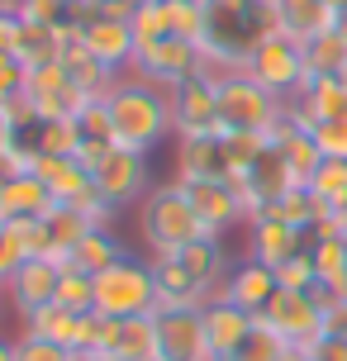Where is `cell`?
I'll use <instances>...</instances> for the list:
<instances>
[{
	"instance_id": "1",
	"label": "cell",
	"mask_w": 347,
	"mask_h": 361,
	"mask_svg": "<svg viewBox=\"0 0 347 361\" xmlns=\"http://www.w3.org/2000/svg\"><path fill=\"white\" fill-rule=\"evenodd\" d=\"M272 34H276L272 0H205L200 57L224 67V72H243Z\"/></svg>"
},
{
	"instance_id": "2",
	"label": "cell",
	"mask_w": 347,
	"mask_h": 361,
	"mask_svg": "<svg viewBox=\"0 0 347 361\" xmlns=\"http://www.w3.org/2000/svg\"><path fill=\"white\" fill-rule=\"evenodd\" d=\"M105 114L114 128V147L147 157L162 138H171V95L143 76H119L105 90Z\"/></svg>"
},
{
	"instance_id": "3",
	"label": "cell",
	"mask_w": 347,
	"mask_h": 361,
	"mask_svg": "<svg viewBox=\"0 0 347 361\" xmlns=\"http://www.w3.org/2000/svg\"><path fill=\"white\" fill-rule=\"evenodd\" d=\"M157 309V276H152V262H138V257H119L95 276V314L105 319H143Z\"/></svg>"
},
{
	"instance_id": "4",
	"label": "cell",
	"mask_w": 347,
	"mask_h": 361,
	"mask_svg": "<svg viewBox=\"0 0 347 361\" xmlns=\"http://www.w3.org/2000/svg\"><path fill=\"white\" fill-rule=\"evenodd\" d=\"M200 238H209V233H205V224L195 219V209H190L181 180L147 190V200H143V243L152 247V257L176 252L185 243H200Z\"/></svg>"
},
{
	"instance_id": "5",
	"label": "cell",
	"mask_w": 347,
	"mask_h": 361,
	"mask_svg": "<svg viewBox=\"0 0 347 361\" xmlns=\"http://www.w3.org/2000/svg\"><path fill=\"white\" fill-rule=\"evenodd\" d=\"M286 114V100H276L267 86H257L248 72H233L219 86V119L224 133H272Z\"/></svg>"
},
{
	"instance_id": "6",
	"label": "cell",
	"mask_w": 347,
	"mask_h": 361,
	"mask_svg": "<svg viewBox=\"0 0 347 361\" xmlns=\"http://www.w3.org/2000/svg\"><path fill=\"white\" fill-rule=\"evenodd\" d=\"M243 72L252 76L257 86H267L276 100H286V105H291L295 95L310 86V72H305V48H300V43H291L286 34H272V38H267Z\"/></svg>"
},
{
	"instance_id": "7",
	"label": "cell",
	"mask_w": 347,
	"mask_h": 361,
	"mask_svg": "<svg viewBox=\"0 0 347 361\" xmlns=\"http://www.w3.org/2000/svg\"><path fill=\"white\" fill-rule=\"evenodd\" d=\"M257 324H267L286 347H314L324 338V305L314 300V290H276Z\"/></svg>"
},
{
	"instance_id": "8",
	"label": "cell",
	"mask_w": 347,
	"mask_h": 361,
	"mask_svg": "<svg viewBox=\"0 0 347 361\" xmlns=\"http://www.w3.org/2000/svg\"><path fill=\"white\" fill-rule=\"evenodd\" d=\"M171 95V138L190 143V138H219L224 119H219V86H209L205 76H190L181 86L166 90Z\"/></svg>"
},
{
	"instance_id": "9",
	"label": "cell",
	"mask_w": 347,
	"mask_h": 361,
	"mask_svg": "<svg viewBox=\"0 0 347 361\" xmlns=\"http://www.w3.org/2000/svg\"><path fill=\"white\" fill-rule=\"evenodd\" d=\"M200 43H185V38H162V43H152V48H143V53L133 57V76H143V81H152V86H181V81H190V76H200Z\"/></svg>"
},
{
	"instance_id": "10",
	"label": "cell",
	"mask_w": 347,
	"mask_h": 361,
	"mask_svg": "<svg viewBox=\"0 0 347 361\" xmlns=\"http://www.w3.org/2000/svg\"><path fill=\"white\" fill-rule=\"evenodd\" d=\"M91 176H95V190H100V200H105L110 209H124V204H133V200H147L143 195L147 190V157L143 152L114 147Z\"/></svg>"
},
{
	"instance_id": "11",
	"label": "cell",
	"mask_w": 347,
	"mask_h": 361,
	"mask_svg": "<svg viewBox=\"0 0 347 361\" xmlns=\"http://www.w3.org/2000/svg\"><path fill=\"white\" fill-rule=\"evenodd\" d=\"M157 343H162L166 361H209V343H205V314L200 309H171L157 305Z\"/></svg>"
},
{
	"instance_id": "12",
	"label": "cell",
	"mask_w": 347,
	"mask_h": 361,
	"mask_svg": "<svg viewBox=\"0 0 347 361\" xmlns=\"http://www.w3.org/2000/svg\"><path fill=\"white\" fill-rule=\"evenodd\" d=\"M310 252V233L286 224L281 214H257L248 219V262H262V267H281L291 257Z\"/></svg>"
},
{
	"instance_id": "13",
	"label": "cell",
	"mask_w": 347,
	"mask_h": 361,
	"mask_svg": "<svg viewBox=\"0 0 347 361\" xmlns=\"http://www.w3.org/2000/svg\"><path fill=\"white\" fill-rule=\"evenodd\" d=\"M24 95H29V105L38 109V119H76L81 109L91 105V100H86V95L67 81L62 62L24 72Z\"/></svg>"
},
{
	"instance_id": "14",
	"label": "cell",
	"mask_w": 347,
	"mask_h": 361,
	"mask_svg": "<svg viewBox=\"0 0 347 361\" xmlns=\"http://www.w3.org/2000/svg\"><path fill=\"white\" fill-rule=\"evenodd\" d=\"M181 190H185L190 209H195V219L205 224V233H209V238H224V228L248 224L233 180H181Z\"/></svg>"
},
{
	"instance_id": "15",
	"label": "cell",
	"mask_w": 347,
	"mask_h": 361,
	"mask_svg": "<svg viewBox=\"0 0 347 361\" xmlns=\"http://www.w3.org/2000/svg\"><path fill=\"white\" fill-rule=\"evenodd\" d=\"M57 281H62V267L53 257H24L19 271L5 281V295H10L19 319H29V314H38L43 305L57 300Z\"/></svg>"
},
{
	"instance_id": "16",
	"label": "cell",
	"mask_w": 347,
	"mask_h": 361,
	"mask_svg": "<svg viewBox=\"0 0 347 361\" xmlns=\"http://www.w3.org/2000/svg\"><path fill=\"white\" fill-rule=\"evenodd\" d=\"M76 43L81 48H91L105 67H114V72H128L133 67V57H138V43H133V29H128V19H114V15H100V10H91V19H86V29L76 34Z\"/></svg>"
},
{
	"instance_id": "17",
	"label": "cell",
	"mask_w": 347,
	"mask_h": 361,
	"mask_svg": "<svg viewBox=\"0 0 347 361\" xmlns=\"http://www.w3.org/2000/svg\"><path fill=\"white\" fill-rule=\"evenodd\" d=\"M200 314H205V343H209V357H214V361H229L238 347L252 338V328H257V314L229 305L224 295H214Z\"/></svg>"
},
{
	"instance_id": "18",
	"label": "cell",
	"mask_w": 347,
	"mask_h": 361,
	"mask_svg": "<svg viewBox=\"0 0 347 361\" xmlns=\"http://www.w3.org/2000/svg\"><path fill=\"white\" fill-rule=\"evenodd\" d=\"M272 15H276V34H286L291 43H314L319 34H333L338 24V10L329 0H272Z\"/></svg>"
},
{
	"instance_id": "19",
	"label": "cell",
	"mask_w": 347,
	"mask_h": 361,
	"mask_svg": "<svg viewBox=\"0 0 347 361\" xmlns=\"http://www.w3.org/2000/svg\"><path fill=\"white\" fill-rule=\"evenodd\" d=\"M166 262H176V267L195 281V286L214 300L224 290V281H229V257H224V243L219 238H200V243H185V247H176V252H162Z\"/></svg>"
},
{
	"instance_id": "20",
	"label": "cell",
	"mask_w": 347,
	"mask_h": 361,
	"mask_svg": "<svg viewBox=\"0 0 347 361\" xmlns=\"http://www.w3.org/2000/svg\"><path fill=\"white\" fill-rule=\"evenodd\" d=\"M272 138V147L286 157V166L295 171V180L305 185V180L319 171V162H324V152H319V143H314V133L305 124H295V114H291V105H286V114H281V124L267 133Z\"/></svg>"
},
{
	"instance_id": "21",
	"label": "cell",
	"mask_w": 347,
	"mask_h": 361,
	"mask_svg": "<svg viewBox=\"0 0 347 361\" xmlns=\"http://www.w3.org/2000/svg\"><path fill=\"white\" fill-rule=\"evenodd\" d=\"M57 200L53 190L34 176V171H24V176H0V219L5 224H15V219H43L53 214Z\"/></svg>"
},
{
	"instance_id": "22",
	"label": "cell",
	"mask_w": 347,
	"mask_h": 361,
	"mask_svg": "<svg viewBox=\"0 0 347 361\" xmlns=\"http://www.w3.org/2000/svg\"><path fill=\"white\" fill-rule=\"evenodd\" d=\"M276 271L272 267H262V262H243V267L229 271V281H224V300L238 309H248V314H262V309L272 305V295H276Z\"/></svg>"
},
{
	"instance_id": "23",
	"label": "cell",
	"mask_w": 347,
	"mask_h": 361,
	"mask_svg": "<svg viewBox=\"0 0 347 361\" xmlns=\"http://www.w3.org/2000/svg\"><path fill=\"white\" fill-rule=\"evenodd\" d=\"M62 72H67V81H72L86 100H105V90L119 81V72L105 67V62H100L91 48H81L76 38H67V48H62Z\"/></svg>"
},
{
	"instance_id": "24",
	"label": "cell",
	"mask_w": 347,
	"mask_h": 361,
	"mask_svg": "<svg viewBox=\"0 0 347 361\" xmlns=\"http://www.w3.org/2000/svg\"><path fill=\"white\" fill-rule=\"evenodd\" d=\"M229 152L219 138H190L176 147V180H229Z\"/></svg>"
},
{
	"instance_id": "25",
	"label": "cell",
	"mask_w": 347,
	"mask_h": 361,
	"mask_svg": "<svg viewBox=\"0 0 347 361\" xmlns=\"http://www.w3.org/2000/svg\"><path fill=\"white\" fill-rule=\"evenodd\" d=\"M162 357V343H157V319L143 314V319H119V333H114L105 361H157Z\"/></svg>"
},
{
	"instance_id": "26",
	"label": "cell",
	"mask_w": 347,
	"mask_h": 361,
	"mask_svg": "<svg viewBox=\"0 0 347 361\" xmlns=\"http://www.w3.org/2000/svg\"><path fill=\"white\" fill-rule=\"evenodd\" d=\"M91 10L95 5H86V0H19V15L24 19L48 24V29H57V34H67V38H76L86 29Z\"/></svg>"
},
{
	"instance_id": "27",
	"label": "cell",
	"mask_w": 347,
	"mask_h": 361,
	"mask_svg": "<svg viewBox=\"0 0 347 361\" xmlns=\"http://www.w3.org/2000/svg\"><path fill=\"white\" fill-rule=\"evenodd\" d=\"M19 19H24V15H19ZM62 48H67V34H57V29H48V24H34V19H24V24H19L15 57L24 62V72L62 62Z\"/></svg>"
},
{
	"instance_id": "28",
	"label": "cell",
	"mask_w": 347,
	"mask_h": 361,
	"mask_svg": "<svg viewBox=\"0 0 347 361\" xmlns=\"http://www.w3.org/2000/svg\"><path fill=\"white\" fill-rule=\"evenodd\" d=\"M310 257H314V276H319L314 290L347 295V238H314Z\"/></svg>"
},
{
	"instance_id": "29",
	"label": "cell",
	"mask_w": 347,
	"mask_h": 361,
	"mask_svg": "<svg viewBox=\"0 0 347 361\" xmlns=\"http://www.w3.org/2000/svg\"><path fill=\"white\" fill-rule=\"evenodd\" d=\"M43 224H48V238H53V262L57 267H67V257L76 252V243L91 233V228H100V224H91L81 209H67V204H57L53 214H43Z\"/></svg>"
},
{
	"instance_id": "30",
	"label": "cell",
	"mask_w": 347,
	"mask_h": 361,
	"mask_svg": "<svg viewBox=\"0 0 347 361\" xmlns=\"http://www.w3.org/2000/svg\"><path fill=\"white\" fill-rule=\"evenodd\" d=\"M119 257H124V243H119V238L110 233V224H100V228H91V233L76 243V252L67 257V267L100 276V271L110 267V262H119Z\"/></svg>"
},
{
	"instance_id": "31",
	"label": "cell",
	"mask_w": 347,
	"mask_h": 361,
	"mask_svg": "<svg viewBox=\"0 0 347 361\" xmlns=\"http://www.w3.org/2000/svg\"><path fill=\"white\" fill-rule=\"evenodd\" d=\"M24 333H34V338H48V343H62L76 352V333H81V314H72V309H62L53 300V305H43L38 314H29L24 319Z\"/></svg>"
},
{
	"instance_id": "32",
	"label": "cell",
	"mask_w": 347,
	"mask_h": 361,
	"mask_svg": "<svg viewBox=\"0 0 347 361\" xmlns=\"http://www.w3.org/2000/svg\"><path fill=\"white\" fill-rule=\"evenodd\" d=\"M305 185H310V195L319 200L324 214H338V209L347 204V162H343V157H324L319 171H314Z\"/></svg>"
},
{
	"instance_id": "33",
	"label": "cell",
	"mask_w": 347,
	"mask_h": 361,
	"mask_svg": "<svg viewBox=\"0 0 347 361\" xmlns=\"http://www.w3.org/2000/svg\"><path fill=\"white\" fill-rule=\"evenodd\" d=\"M38 157H76L81 152V124L76 119H43L34 133Z\"/></svg>"
},
{
	"instance_id": "34",
	"label": "cell",
	"mask_w": 347,
	"mask_h": 361,
	"mask_svg": "<svg viewBox=\"0 0 347 361\" xmlns=\"http://www.w3.org/2000/svg\"><path fill=\"white\" fill-rule=\"evenodd\" d=\"M305 72L314 76H343L347 72V43L338 34H319L314 43H305Z\"/></svg>"
},
{
	"instance_id": "35",
	"label": "cell",
	"mask_w": 347,
	"mask_h": 361,
	"mask_svg": "<svg viewBox=\"0 0 347 361\" xmlns=\"http://www.w3.org/2000/svg\"><path fill=\"white\" fill-rule=\"evenodd\" d=\"M57 305L72 309V314H91V309H95V276H91V271L62 267V281H57Z\"/></svg>"
},
{
	"instance_id": "36",
	"label": "cell",
	"mask_w": 347,
	"mask_h": 361,
	"mask_svg": "<svg viewBox=\"0 0 347 361\" xmlns=\"http://www.w3.org/2000/svg\"><path fill=\"white\" fill-rule=\"evenodd\" d=\"M162 10H166V29H171V38L200 43V34H205V0H162Z\"/></svg>"
},
{
	"instance_id": "37",
	"label": "cell",
	"mask_w": 347,
	"mask_h": 361,
	"mask_svg": "<svg viewBox=\"0 0 347 361\" xmlns=\"http://www.w3.org/2000/svg\"><path fill=\"white\" fill-rule=\"evenodd\" d=\"M128 29H133V43H138V53H143V48H152V43H162V38H171L162 0H143V5L128 15Z\"/></svg>"
},
{
	"instance_id": "38",
	"label": "cell",
	"mask_w": 347,
	"mask_h": 361,
	"mask_svg": "<svg viewBox=\"0 0 347 361\" xmlns=\"http://www.w3.org/2000/svg\"><path fill=\"white\" fill-rule=\"evenodd\" d=\"M267 214H281L286 224H295V228H305V233H310V228H314V219L324 214V209H319V200L310 195V185H295V190H286V195L276 200Z\"/></svg>"
},
{
	"instance_id": "39",
	"label": "cell",
	"mask_w": 347,
	"mask_h": 361,
	"mask_svg": "<svg viewBox=\"0 0 347 361\" xmlns=\"http://www.w3.org/2000/svg\"><path fill=\"white\" fill-rule=\"evenodd\" d=\"M114 333H119V319H105V314H81V333H76V352H95V357H105L114 343Z\"/></svg>"
},
{
	"instance_id": "40",
	"label": "cell",
	"mask_w": 347,
	"mask_h": 361,
	"mask_svg": "<svg viewBox=\"0 0 347 361\" xmlns=\"http://www.w3.org/2000/svg\"><path fill=\"white\" fill-rule=\"evenodd\" d=\"M276 286H281V290H314V286H319V276H314V257L300 252V257H291V262H281V267H276Z\"/></svg>"
},
{
	"instance_id": "41",
	"label": "cell",
	"mask_w": 347,
	"mask_h": 361,
	"mask_svg": "<svg viewBox=\"0 0 347 361\" xmlns=\"http://www.w3.org/2000/svg\"><path fill=\"white\" fill-rule=\"evenodd\" d=\"M10 228H15L24 257H53V238H48V224L43 219H15Z\"/></svg>"
},
{
	"instance_id": "42",
	"label": "cell",
	"mask_w": 347,
	"mask_h": 361,
	"mask_svg": "<svg viewBox=\"0 0 347 361\" xmlns=\"http://www.w3.org/2000/svg\"><path fill=\"white\" fill-rule=\"evenodd\" d=\"M15 352H19V361H76V352H72V347L48 343V338H34V333L15 338Z\"/></svg>"
},
{
	"instance_id": "43",
	"label": "cell",
	"mask_w": 347,
	"mask_h": 361,
	"mask_svg": "<svg viewBox=\"0 0 347 361\" xmlns=\"http://www.w3.org/2000/svg\"><path fill=\"white\" fill-rule=\"evenodd\" d=\"M81 124V143H114V128H110V114H105V100H91V105L76 114Z\"/></svg>"
},
{
	"instance_id": "44",
	"label": "cell",
	"mask_w": 347,
	"mask_h": 361,
	"mask_svg": "<svg viewBox=\"0 0 347 361\" xmlns=\"http://www.w3.org/2000/svg\"><path fill=\"white\" fill-rule=\"evenodd\" d=\"M314 300L324 305V338L347 343V295H324V290H314Z\"/></svg>"
},
{
	"instance_id": "45",
	"label": "cell",
	"mask_w": 347,
	"mask_h": 361,
	"mask_svg": "<svg viewBox=\"0 0 347 361\" xmlns=\"http://www.w3.org/2000/svg\"><path fill=\"white\" fill-rule=\"evenodd\" d=\"M314 143L324 157H343L347 162V114L343 119H324V124H314Z\"/></svg>"
},
{
	"instance_id": "46",
	"label": "cell",
	"mask_w": 347,
	"mask_h": 361,
	"mask_svg": "<svg viewBox=\"0 0 347 361\" xmlns=\"http://www.w3.org/2000/svg\"><path fill=\"white\" fill-rule=\"evenodd\" d=\"M19 262H24V247H19V238H15V228L0 219V290H5V281L19 271Z\"/></svg>"
},
{
	"instance_id": "47",
	"label": "cell",
	"mask_w": 347,
	"mask_h": 361,
	"mask_svg": "<svg viewBox=\"0 0 347 361\" xmlns=\"http://www.w3.org/2000/svg\"><path fill=\"white\" fill-rule=\"evenodd\" d=\"M24 95V62L15 53H0V105Z\"/></svg>"
},
{
	"instance_id": "48",
	"label": "cell",
	"mask_w": 347,
	"mask_h": 361,
	"mask_svg": "<svg viewBox=\"0 0 347 361\" xmlns=\"http://www.w3.org/2000/svg\"><path fill=\"white\" fill-rule=\"evenodd\" d=\"M19 0H0V53H15L19 43Z\"/></svg>"
},
{
	"instance_id": "49",
	"label": "cell",
	"mask_w": 347,
	"mask_h": 361,
	"mask_svg": "<svg viewBox=\"0 0 347 361\" xmlns=\"http://www.w3.org/2000/svg\"><path fill=\"white\" fill-rule=\"evenodd\" d=\"M305 357L310 361H347V343H338V338H319L314 347H305Z\"/></svg>"
},
{
	"instance_id": "50",
	"label": "cell",
	"mask_w": 347,
	"mask_h": 361,
	"mask_svg": "<svg viewBox=\"0 0 347 361\" xmlns=\"http://www.w3.org/2000/svg\"><path fill=\"white\" fill-rule=\"evenodd\" d=\"M15 147V133H10V124H5V114H0V157Z\"/></svg>"
},
{
	"instance_id": "51",
	"label": "cell",
	"mask_w": 347,
	"mask_h": 361,
	"mask_svg": "<svg viewBox=\"0 0 347 361\" xmlns=\"http://www.w3.org/2000/svg\"><path fill=\"white\" fill-rule=\"evenodd\" d=\"M0 361H19V352H15V343H10V338H0Z\"/></svg>"
},
{
	"instance_id": "52",
	"label": "cell",
	"mask_w": 347,
	"mask_h": 361,
	"mask_svg": "<svg viewBox=\"0 0 347 361\" xmlns=\"http://www.w3.org/2000/svg\"><path fill=\"white\" fill-rule=\"evenodd\" d=\"M281 361H310V357H305V347H286V357H281Z\"/></svg>"
},
{
	"instance_id": "53",
	"label": "cell",
	"mask_w": 347,
	"mask_h": 361,
	"mask_svg": "<svg viewBox=\"0 0 347 361\" xmlns=\"http://www.w3.org/2000/svg\"><path fill=\"white\" fill-rule=\"evenodd\" d=\"M338 228H343V238H347V204L338 209Z\"/></svg>"
},
{
	"instance_id": "54",
	"label": "cell",
	"mask_w": 347,
	"mask_h": 361,
	"mask_svg": "<svg viewBox=\"0 0 347 361\" xmlns=\"http://www.w3.org/2000/svg\"><path fill=\"white\" fill-rule=\"evenodd\" d=\"M76 361H105V357H95V352H76Z\"/></svg>"
},
{
	"instance_id": "55",
	"label": "cell",
	"mask_w": 347,
	"mask_h": 361,
	"mask_svg": "<svg viewBox=\"0 0 347 361\" xmlns=\"http://www.w3.org/2000/svg\"><path fill=\"white\" fill-rule=\"evenodd\" d=\"M329 5H333V10H338V15H343V10H347V0H329Z\"/></svg>"
},
{
	"instance_id": "56",
	"label": "cell",
	"mask_w": 347,
	"mask_h": 361,
	"mask_svg": "<svg viewBox=\"0 0 347 361\" xmlns=\"http://www.w3.org/2000/svg\"><path fill=\"white\" fill-rule=\"evenodd\" d=\"M343 86H347V72H343Z\"/></svg>"
},
{
	"instance_id": "57",
	"label": "cell",
	"mask_w": 347,
	"mask_h": 361,
	"mask_svg": "<svg viewBox=\"0 0 347 361\" xmlns=\"http://www.w3.org/2000/svg\"><path fill=\"white\" fill-rule=\"evenodd\" d=\"M86 5H95V0H86Z\"/></svg>"
},
{
	"instance_id": "58",
	"label": "cell",
	"mask_w": 347,
	"mask_h": 361,
	"mask_svg": "<svg viewBox=\"0 0 347 361\" xmlns=\"http://www.w3.org/2000/svg\"><path fill=\"white\" fill-rule=\"evenodd\" d=\"M157 361H166V357H157Z\"/></svg>"
}]
</instances>
